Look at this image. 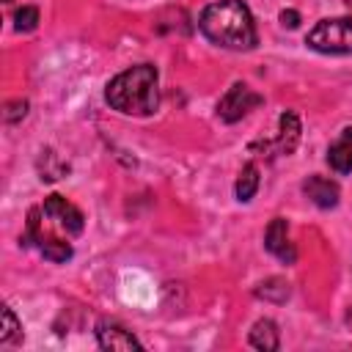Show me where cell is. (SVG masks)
I'll use <instances>...</instances> for the list:
<instances>
[{
  "label": "cell",
  "instance_id": "30bf717a",
  "mask_svg": "<svg viewBox=\"0 0 352 352\" xmlns=\"http://www.w3.org/2000/svg\"><path fill=\"white\" fill-rule=\"evenodd\" d=\"M297 140H300V118L294 110H283L280 118H278V154H292L297 148Z\"/></svg>",
  "mask_w": 352,
  "mask_h": 352
},
{
  "label": "cell",
  "instance_id": "277c9868",
  "mask_svg": "<svg viewBox=\"0 0 352 352\" xmlns=\"http://www.w3.org/2000/svg\"><path fill=\"white\" fill-rule=\"evenodd\" d=\"M305 44L327 55H352V16H336V19L316 22Z\"/></svg>",
  "mask_w": 352,
  "mask_h": 352
},
{
  "label": "cell",
  "instance_id": "4fadbf2b",
  "mask_svg": "<svg viewBox=\"0 0 352 352\" xmlns=\"http://www.w3.org/2000/svg\"><path fill=\"white\" fill-rule=\"evenodd\" d=\"M256 294H258V297H264V300L283 302V300L289 297V283H286V280H280V278H270V280H264V283L256 289Z\"/></svg>",
  "mask_w": 352,
  "mask_h": 352
},
{
  "label": "cell",
  "instance_id": "9a60e30c",
  "mask_svg": "<svg viewBox=\"0 0 352 352\" xmlns=\"http://www.w3.org/2000/svg\"><path fill=\"white\" fill-rule=\"evenodd\" d=\"M19 330H22V327H19L16 316H14V311H11L8 305H3V330H0V344L14 341V336H16Z\"/></svg>",
  "mask_w": 352,
  "mask_h": 352
},
{
  "label": "cell",
  "instance_id": "6da1fadb",
  "mask_svg": "<svg viewBox=\"0 0 352 352\" xmlns=\"http://www.w3.org/2000/svg\"><path fill=\"white\" fill-rule=\"evenodd\" d=\"M82 228L85 217L74 204H69L63 195H47L44 204L28 214L25 242H36L50 261H66L72 258L69 239L82 234Z\"/></svg>",
  "mask_w": 352,
  "mask_h": 352
},
{
  "label": "cell",
  "instance_id": "5b68a950",
  "mask_svg": "<svg viewBox=\"0 0 352 352\" xmlns=\"http://www.w3.org/2000/svg\"><path fill=\"white\" fill-rule=\"evenodd\" d=\"M264 99L253 91V88H248L245 82H234L226 94H223V99L217 102V116L223 118V121H228V124H234V121H239L242 116H248L253 107H258Z\"/></svg>",
  "mask_w": 352,
  "mask_h": 352
},
{
  "label": "cell",
  "instance_id": "52a82bcc",
  "mask_svg": "<svg viewBox=\"0 0 352 352\" xmlns=\"http://www.w3.org/2000/svg\"><path fill=\"white\" fill-rule=\"evenodd\" d=\"M264 248H267L272 256H278L280 261L294 264L297 250H294V245L289 242V223H286L283 217H275V220L267 226V231H264Z\"/></svg>",
  "mask_w": 352,
  "mask_h": 352
},
{
  "label": "cell",
  "instance_id": "ba28073f",
  "mask_svg": "<svg viewBox=\"0 0 352 352\" xmlns=\"http://www.w3.org/2000/svg\"><path fill=\"white\" fill-rule=\"evenodd\" d=\"M302 192L322 209H333L338 204V184L330 182L327 176H308L302 182Z\"/></svg>",
  "mask_w": 352,
  "mask_h": 352
},
{
  "label": "cell",
  "instance_id": "7c38bea8",
  "mask_svg": "<svg viewBox=\"0 0 352 352\" xmlns=\"http://www.w3.org/2000/svg\"><path fill=\"white\" fill-rule=\"evenodd\" d=\"M256 190H258V168H256V162H248V165L239 170V176H236V187H234L236 201L248 204V201L256 195Z\"/></svg>",
  "mask_w": 352,
  "mask_h": 352
},
{
  "label": "cell",
  "instance_id": "d6986e66",
  "mask_svg": "<svg viewBox=\"0 0 352 352\" xmlns=\"http://www.w3.org/2000/svg\"><path fill=\"white\" fill-rule=\"evenodd\" d=\"M6 3H11V0H6Z\"/></svg>",
  "mask_w": 352,
  "mask_h": 352
},
{
  "label": "cell",
  "instance_id": "8fae6325",
  "mask_svg": "<svg viewBox=\"0 0 352 352\" xmlns=\"http://www.w3.org/2000/svg\"><path fill=\"white\" fill-rule=\"evenodd\" d=\"M250 346L264 349V352H275L280 346V336H278V324L272 319H258L250 330Z\"/></svg>",
  "mask_w": 352,
  "mask_h": 352
},
{
  "label": "cell",
  "instance_id": "9c48e42d",
  "mask_svg": "<svg viewBox=\"0 0 352 352\" xmlns=\"http://www.w3.org/2000/svg\"><path fill=\"white\" fill-rule=\"evenodd\" d=\"M327 165L336 173H352V126H344L341 135L327 148Z\"/></svg>",
  "mask_w": 352,
  "mask_h": 352
},
{
  "label": "cell",
  "instance_id": "2e32d148",
  "mask_svg": "<svg viewBox=\"0 0 352 352\" xmlns=\"http://www.w3.org/2000/svg\"><path fill=\"white\" fill-rule=\"evenodd\" d=\"M25 113H28V102H25V99H14V102H8V104H6L3 118H6L8 124H14V121L25 118Z\"/></svg>",
  "mask_w": 352,
  "mask_h": 352
},
{
  "label": "cell",
  "instance_id": "ac0fdd59",
  "mask_svg": "<svg viewBox=\"0 0 352 352\" xmlns=\"http://www.w3.org/2000/svg\"><path fill=\"white\" fill-rule=\"evenodd\" d=\"M346 3H349V8H352V0H346Z\"/></svg>",
  "mask_w": 352,
  "mask_h": 352
},
{
  "label": "cell",
  "instance_id": "e0dca14e",
  "mask_svg": "<svg viewBox=\"0 0 352 352\" xmlns=\"http://www.w3.org/2000/svg\"><path fill=\"white\" fill-rule=\"evenodd\" d=\"M280 22H283V28H297L300 25V14L297 11H280Z\"/></svg>",
  "mask_w": 352,
  "mask_h": 352
},
{
  "label": "cell",
  "instance_id": "3957f363",
  "mask_svg": "<svg viewBox=\"0 0 352 352\" xmlns=\"http://www.w3.org/2000/svg\"><path fill=\"white\" fill-rule=\"evenodd\" d=\"M160 77L151 63H138L124 69L107 82L104 99L113 110L124 116H151L160 107Z\"/></svg>",
  "mask_w": 352,
  "mask_h": 352
},
{
  "label": "cell",
  "instance_id": "8992f818",
  "mask_svg": "<svg viewBox=\"0 0 352 352\" xmlns=\"http://www.w3.org/2000/svg\"><path fill=\"white\" fill-rule=\"evenodd\" d=\"M96 341H99L102 349H113V352L143 349V344L132 336V330H126V327L118 324L116 319H99V322H96Z\"/></svg>",
  "mask_w": 352,
  "mask_h": 352
},
{
  "label": "cell",
  "instance_id": "7a4b0ae2",
  "mask_svg": "<svg viewBox=\"0 0 352 352\" xmlns=\"http://www.w3.org/2000/svg\"><path fill=\"white\" fill-rule=\"evenodd\" d=\"M201 33L226 50H253L258 44L256 22L245 0H217L201 11Z\"/></svg>",
  "mask_w": 352,
  "mask_h": 352
},
{
  "label": "cell",
  "instance_id": "5bb4252c",
  "mask_svg": "<svg viewBox=\"0 0 352 352\" xmlns=\"http://www.w3.org/2000/svg\"><path fill=\"white\" fill-rule=\"evenodd\" d=\"M36 25H38V8H36V6H22V8L14 14V28H16L19 33L33 30Z\"/></svg>",
  "mask_w": 352,
  "mask_h": 352
}]
</instances>
